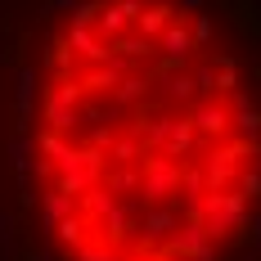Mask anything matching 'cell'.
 <instances>
[{
    "instance_id": "1",
    "label": "cell",
    "mask_w": 261,
    "mask_h": 261,
    "mask_svg": "<svg viewBox=\"0 0 261 261\" xmlns=\"http://www.w3.org/2000/svg\"><path fill=\"white\" fill-rule=\"evenodd\" d=\"M32 135L41 230L63 261H225L261 203V104L189 18L117 32L63 0Z\"/></svg>"
}]
</instances>
